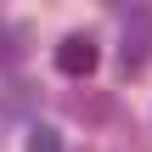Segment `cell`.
Instances as JSON below:
<instances>
[{
	"instance_id": "cell-1",
	"label": "cell",
	"mask_w": 152,
	"mask_h": 152,
	"mask_svg": "<svg viewBox=\"0 0 152 152\" xmlns=\"http://www.w3.org/2000/svg\"><path fill=\"white\" fill-rule=\"evenodd\" d=\"M96 62H102V45H96V34H68V39L56 45V73H68V79H85V73H96Z\"/></svg>"
},
{
	"instance_id": "cell-2",
	"label": "cell",
	"mask_w": 152,
	"mask_h": 152,
	"mask_svg": "<svg viewBox=\"0 0 152 152\" xmlns=\"http://www.w3.org/2000/svg\"><path fill=\"white\" fill-rule=\"evenodd\" d=\"M62 113L79 118V124H113L118 118V102L107 90H73V96H62Z\"/></svg>"
},
{
	"instance_id": "cell-3",
	"label": "cell",
	"mask_w": 152,
	"mask_h": 152,
	"mask_svg": "<svg viewBox=\"0 0 152 152\" xmlns=\"http://www.w3.org/2000/svg\"><path fill=\"white\" fill-rule=\"evenodd\" d=\"M23 45H28V28H6V34H0V68L23 62Z\"/></svg>"
},
{
	"instance_id": "cell-4",
	"label": "cell",
	"mask_w": 152,
	"mask_h": 152,
	"mask_svg": "<svg viewBox=\"0 0 152 152\" xmlns=\"http://www.w3.org/2000/svg\"><path fill=\"white\" fill-rule=\"evenodd\" d=\"M23 152H62V135H56L51 124H34V130H28V147H23Z\"/></svg>"
}]
</instances>
